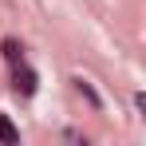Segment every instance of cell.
<instances>
[{
    "instance_id": "obj_3",
    "label": "cell",
    "mask_w": 146,
    "mask_h": 146,
    "mask_svg": "<svg viewBox=\"0 0 146 146\" xmlns=\"http://www.w3.org/2000/svg\"><path fill=\"white\" fill-rule=\"evenodd\" d=\"M75 91H79V95L87 99L91 107H99V95H95V91H91V83H87V79H75Z\"/></svg>"
},
{
    "instance_id": "obj_4",
    "label": "cell",
    "mask_w": 146,
    "mask_h": 146,
    "mask_svg": "<svg viewBox=\"0 0 146 146\" xmlns=\"http://www.w3.org/2000/svg\"><path fill=\"white\" fill-rule=\"evenodd\" d=\"M4 55H8L12 63H20V48H16V40H8V44H4Z\"/></svg>"
},
{
    "instance_id": "obj_1",
    "label": "cell",
    "mask_w": 146,
    "mask_h": 146,
    "mask_svg": "<svg viewBox=\"0 0 146 146\" xmlns=\"http://www.w3.org/2000/svg\"><path fill=\"white\" fill-rule=\"evenodd\" d=\"M16 91H20V95H36V71L24 67V59H20V67H16Z\"/></svg>"
},
{
    "instance_id": "obj_2",
    "label": "cell",
    "mask_w": 146,
    "mask_h": 146,
    "mask_svg": "<svg viewBox=\"0 0 146 146\" xmlns=\"http://www.w3.org/2000/svg\"><path fill=\"white\" fill-rule=\"evenodd\" d=\"M0 142H20V130H16V126H12V119H8V115H0Z\"/></svg>"
}]
</instances>
